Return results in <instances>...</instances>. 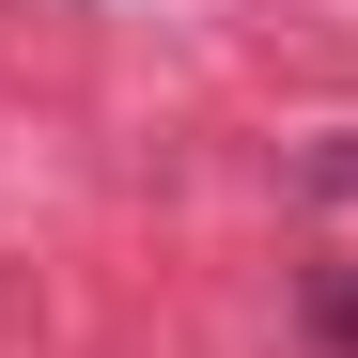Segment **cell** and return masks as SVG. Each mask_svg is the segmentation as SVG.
<instances>
[{"instance_id":"1","label":"cell","mask_w":358,"mask_h":358,"mask_svg":"<svg viewBox=\"0 0 358 358\" xmlns=\"http://www.w3.org/2000/svg\"><path fill=\"white\" fill-rule=\"evenodd\" d=\"M296 343H312V358H358V265H296Z\"/></svg>"}]
</instances>
